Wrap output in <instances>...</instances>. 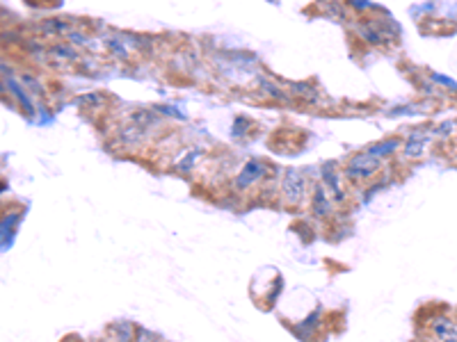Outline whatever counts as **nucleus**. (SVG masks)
<instances>
[{"label": "nucleus", "instance_id": "f257e3e1", "mask_svg": "<svg viewBox=\"0 0 457 342\" xmlns=\"http://www.w3.org/2000/svg\"><path fill=\"white\" fill-rule=\"evenodd\" d=\"M430 336L437 342H457V322L449 315H434L430 319Z\"/></svg>", "mask_w": 457, "mask_h": 342}, {"label": "nucleus", "instance_id": "f03ea898", "mask_svg": "<svg viewBox=\"0 0 457 342\" xmlns=\"http://www.w3.org/2000/svg\"><path fill=\"white\" fill-rule=\"evenodd\" d=\"M377 167H380V160L375 156H370V153L357 156V158L352 160V165L348 167V174L350 176H357V178H366L370 174H375Z\"/></svg>", "mask_w": 457, "mask_h": 342}, {"label": "nucleus", "instance_id": "7ed1b4c3", "mask_svg": "<svg viewBox=\"0 0 457 342\" xmlns=\"http://www.w3.org/2000/svg\"><path fill=\"white\" fill-rule=\"evenodd\" d=\"M302 192H304V180L295 169H291L284 178V194H286L288 201L295 203V201H300Z\"/></svg>", "mask_w": 457, "mask_h": 342}, {"label": "nucleus", "instance_id": "20e7f679", "mask_svg": "<svg viewBox=\"0 0 457 342\" xmlns=\"http://www.w3.org/2000/svg\"><path fill=\"white\" fill-rule=\"evenodd\" d=\"M258 174H261V167L249 165L245 171H242V176L238 178V187H245V183H247V185H249V183H254V180L258 178Z\"/></svg>", "mask_w": 457, "mask_h": 342}, {"label": "nucleus", "instance_id": "39448f33", "mask_svg": "<svg viewBox=\"0 0 457 342\" xmlns=\"http://www.w3.org/2000/svg\"><path fill=\"white\" fill-rule=\"evenodd\" d=\"M425 141H427V137H416L414 141H409V144H407V156H421Z\"/></svg>", "mask_w": 457, "mask_h": 342}]
</instances>
